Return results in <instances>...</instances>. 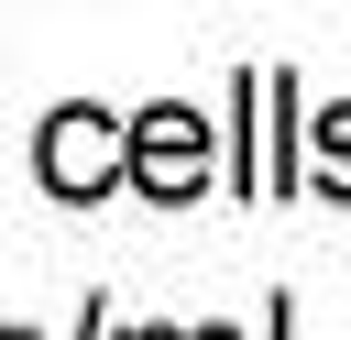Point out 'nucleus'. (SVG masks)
<instances>
[{"label": "nucleus", "instance_id": "1", "mask_svg": "<svg viewBox=\"0 0 351 340\" xmlns=\"http://www.w3.org/2000/svg\"><path fill=\"white\" fill-rule=\"evenodd\" d=\"M33 175H44L55 197H110V186L132 175V132H121L99 99H66V110L44 121V143H33Z\"/></svg>", "mask_w": 351, "mask_h": 340}, {"label": "nucleus", "instance_id": "2", "mask_svg": "<svg viewBox=\"0 0 351 340\" xmlns=\"http://www.w3.org/2000/svg\"><path fill=\"white\" fill-rule=\"evenodd\" d=\"M132 186H143V197H197V186H208V121H197L186 99H154V110L132 121Z\"/></svg>", "mask_w": 351, "mask_h": 340}, {"label": "nucleus", "instance_id": "3", "mask_svg": "<svg viewBox=\"0 0 351 340\" xmlns=\"http://www.w3.org/2000/svg\"><path fill=\"white\" fill-rule=\"evenodd\" d=\"M318 143H329V186L351 197V110H329V121H318Z\"/></svg>", "mask_w": 351, "mask_h": 340}, {"label": "nucleus", "instance_id": "4", "mask_svg": "<svg viewBox=\"0 0 351 340\" xmlns=\"http://www.w3.org/2000/svg\"><path fill=\"white\" fill-rule=\"evenodd\" d=\"M132 340H176V329H132Z\"/></svg>", "mask_w": 351, "mask_h": 340}, {"label": "nucleus", "instance_id": "5", "mask_svg": "<svg viewBox=\"0 0 351 340\" xmlns=\"http://www.w3.org/2000/svg\"><path fill=\"white\" fill-rule=\"evenodd\" d=\"M0 340H22V329H0Z\"/></svg>", "mask_w": 351, "mask_h": 340}]
</instances>
